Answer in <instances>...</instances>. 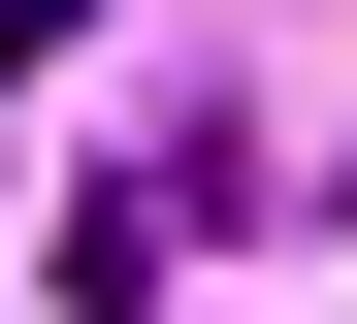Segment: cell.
Masks as SVG:
<instances>
[{
  "mask_svg": "<svg viewBox=\"0 0 357 324\" xmlns=\"http://www.w3.org/2000/svg\"><path fill=\"white\" fill-rule=\"evenodd\" d=\"M66 33H98V0H0V65H66Z\"/></svg>",
  "mask_w": 357,
  "mask_h": 324,
  "instance_id": "obj_1",
  "label": "cell"
}]
</instances>
